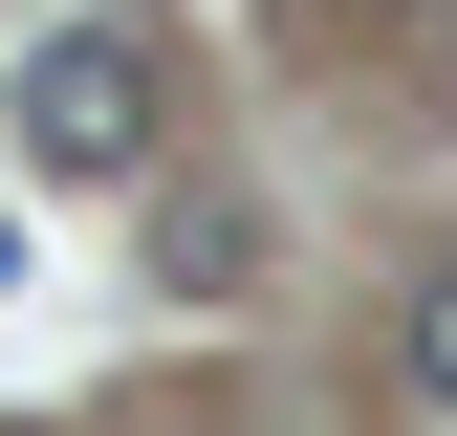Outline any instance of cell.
<instances>
[{"instance_id":"cell-1","label":"cell","mask_w":457,"mask_h":436,"mask_svg":"<svg viewBox=\"0 0 457 436\" xmlns=\"http://www.w3.org/2000/svg\"><path fill=\"white\" fill-rule=\"evenodd\" d=\"M0 131H22V175H66V197L153 175V131H175L153 22H44V44H22V88H0Z\"/></svg>"},{"instance_id":"cell-2","label":"cell","mask_w":457,"mask_h":436,"mask_svg":"<svg viewBox=\"0 0 457 436\" xmlns=\"http://www.w3.org/2000/svg\"><path fill=\"white\" fill-rule=\"evenodd\" d=\"M414 393L457 415V262H436V284H414Z\"/></svg>"}]
</instances>
